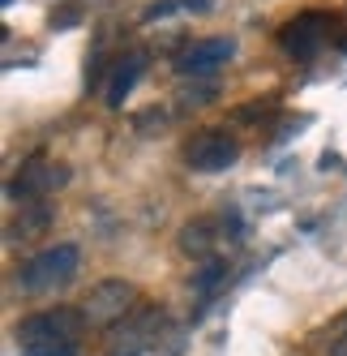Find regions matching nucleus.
Masks as SVG:
<instances>
[{
  "instance_id": "obj_3",
  "label": "nucleus",
  "mask_w": 347,
  "mask_h": 356,
  "mask_svg": "<svg viewBox=\"0 0 347 356\" xmlns=\"http://www.w3.org/2000/svg\"><path fill=\"white\" fill-rule=\"evenodd\" d=\"M137 309V288L129 279H103L86 292V305H82V318L90 326H116L125 322L129 314Z\"/></svg>"
},
{
  "instance_id": "obj_8",
  "label": "nucleus",
  "mask_w": 347,
  "mask_h": 356,
  "mask_svg": "<svg viewBox=\"0 0 347 356\" xmlns=\"http://www.w3.org/2000/svg\"><path fill=\"white\" fill-rule=\"evenodd\" d=\"M326 26H330L326 13H301V17H291L279 31V47L287 56H296V60H309L317 47L326 43Z\"/></svg>"
},
{
  "instance_id": "obj_5",
  "label": "nucleus",
  "mask_w": 347,
  "mask_h": 356,
  "mask_svg": "<svg viewBox=\"0 0 347 356\" xmlns=\"http://www.w3.org/2000/svg\"><path fill=\"white\" fill-rule=\"evenodd\" d=\"M159 326H163V314L155 309V305H137L125 322H116L112 339H108V356H142L155 343Z\"/></svg>"
},
{
  "instance_id": "obj_9",
  "label": "nucleus",
  "mask_w": 347,
  "mask_h": 356,
  "mask_svg": "<svg viewBox=\"0 0 347 356\" xmlns=\"http://www.w3.org/2000/svg\"><path fill=\"white\" fill-rule=\"evenodd\" d=\"M142 73H146V52L120 56V65L112 69V78H108V86H103V104H108V108H120V104H125V95L137 86Z\"/></svg>"
},
{
  "instance_id": "obj_13",
  "label": "nucleus",
  "mask_w": 347,
  "mask_h": 356,
  "mask_svg": "<svg viewBox=\"0 0 347 356\" xmlns=\"http://www.w3.org/2000/svg\"><path fill=\"white\" fill-rule=\"evenodd\" d=\"M326 352H330V356H347V318H339V322L330 326V343H326Z\"/></svg>"
},
{
  "instance_id": "obj_15",
  "label": "nucleus",
  "mask_w": 347,
  "mask_h": 356,
  "mask_svg": "<svg viewBox=\"0 0 347 356\" xmlns=\"http://www.w3.org/2000/svg\"><path fill=\"white\" fill-rule=\"evenodd\" d=\"M343 47H347V35H343Z\"/></svg>"
},
{
  "instance_id": "obj_4",
  "label": "nucleus",
  "mask_w": 347,
  "mask_h": 356,
  "mask_svg": "<svg viewBox=\"0 0 347 356\" xmlns=\"http://www.w3.org/2000/svg\"><path fill=\"white\" fill-rule=\"evenodd\" d=\"M69 185V168L65 163H52V159H31L22 163V172L9 181V202H22V207H31V202H43L47 193H56Z\"/></svg>"
},
{
  "instance_id": "obj_1",
  "label": "nucleus",
  "mask_w": 347,
  "mask_h": 356,
  "mask_svg": "<svg viewBox=\"0 0 347 356\" xmlns=\"http://www.w3.org/2000/svg\"><path fill=\"white\" fill-rule=\"evenodd\" d=\"M82 309H69V305H56V309H43L17 322V348L22 356H73L82 339Z\"/></svg>"
},
{
  "instance_id": "obj_11",
  "label": "nucleus",
  "mask_w": 347,
  "mask_h": 356,
  "mask_svg": "<svg viewBox=\"0 0 347 356\" xmlns=\"http://www.w3.org/2000/svg\"><path fill=\"white\" fill-rule=\"evenodd\" d=\"M47 223H52V207H47V202H31V207H22V215L9 223V236L31 241V236L47 232Z\"/></svg>"
},
{
  "instance_id": "obj_12",
  "label": "nucleus",
  "mask_w": 347,
  "mask_h": 356,
  "mask_svg": "<svg viewBox=\"0 0 347 356\" xmlns=\"http://www.w3.org/2000/svg\"><path fill=\"white\" fill-rule=\"evenodd\" d=\"M223 279H228V262H219V258H210V262H202V270L193 275V292L197 296H210Z\"/></svg>"
},
{
  "instance_id": "obj_10",
  "label": "nucleus",
  "mask_w": 347,
  "mask_h": 356,
  "mask_svg": "<svg viewBox=\"0 0 347 356\" xmlns=\"http://www.w3.org/2000/svg\"><path fill=\"white\" fill-rule=\"evenodd\" d=\"M214 249H219V232H214V223H210V219H193V223L180 227V253H185V258L210 262V258H214Z\"/></svg>"
},
{
  "instance_id": "obj_7",
  "label": "nucleus",
  "mask_w": 347,
  "mask_h": 356,
  "mask_svg": "<svg viewBox=\"0 0 347 356\" xmlns=\"http://www.w3.org/2000/svg\"><path fill=\"white\" fill-rule=\"evenodd\" d=\"M232 56H236V43L232 39H223V35L197 39V43H189L185 52L176 56V73H185V78H206V73L223 69Z\"/></svg>"
},
{
  "instance_id": "obj_2",
  "label": "nucleus",
  "mask_w": 347,
  "mask_h": 356,
  "mask_svg": "<svg viewBox=\"0 0 347 356\" xmlns=\"http://www.w3.org/2000/svg\"><path fill=\"white\" fill-rule=\"evenodd\" d=\"M78 262H82V253L73 249V245H52V249H43L35 253V258L22 266V288H26L31 296H56L60 288L73 284V275H78Z\"/></svg>"
},
{
  "instance_id": "obj_6",
  "label": "nucleus",
  "mask_w": 347,
  "mask_h": 356,
  "mask_svg": "<svg viewBox=\"0 0 347 356\" xmlns=\"http://www.w3.org/2000/svg\"><path fill=\"white\" fill-rule=\"evenodd\" d=\"M240 159V142L232 134H223V129H202L197 138H189L185 146V163L193 172H223V168H232Z\"/></svg>"
},
{
  "instance_id": "obj_14",
  "label": "nucleus",
  "mask_w": 347,
  "mask_h": 356,
  "mask_svg": "<svg viewBox=\"0 0 347 356\" xmlns=\"http://www.w3.org/2000/svg\"><path fill=\"white\" fill-rule=\"evenodd\" d=\"M0 5H13V0H0Z\"/></svg>"
}]
</instances>
